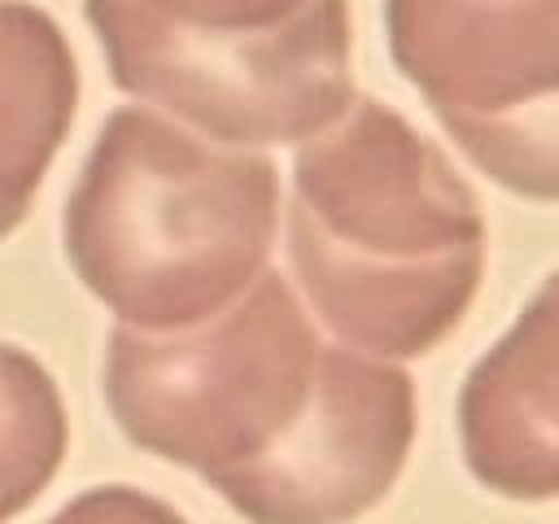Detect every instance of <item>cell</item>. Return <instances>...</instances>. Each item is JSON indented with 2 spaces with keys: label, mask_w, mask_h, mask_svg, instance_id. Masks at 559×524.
Listing matches in <instances>:
<instances>
[{
  "label": "cell",
  "mask_w": 559,
  "mask_h": 524,
  "mask_svg": "<svg viewBox=\"0 0 559 524\" xmlns=\"http://www.w3.org/2000/svg\"><path fill=\"white\" fill-rule=\"evenodd\" d=\"M288 253L314 314L371 358L437 349L485 275V214L467 179L380 100L301 144Z\"/></svg>",
  "instance_id": "obj_1"
},
{
  "label": "cell",
  "mask_w": 559,
  "mask_h": 524,
  "mask_svg": "<svg viewBox=\"0 0 559 524\" xmlns=\"http://www.w3.org/2000/svg\"><path fill=\"white\" fill-rule=\"evenodd\" d=\"M275 223L280 179L266 157L127 105L70 196L66 245L79 279L131 332H183L266 275Z\"/></svg>",
  "instance_id": "obj_2"
},
{
  "label": "cell",
  "mask_w": 559,
  "mask_h": 524,
  "mask_svg": "<svg viewBox=\"0 0 559 524\" xmlns=\"http://www.w3.org/2000/svg\"><path fill=\"white\" fill-rule=\"evenodd\" d=\"M323 345L297 293L262 275L223 314L183 332L109 336L105 397L122 432L214 489L266 458L306 415Z\"/></svg>",
  "instance_id": "obj_3"
},
{
  "label": "cell",
  "mask_w": 559,
  "mask_h": 524,
  "mask_svg": "<svg viewBox=\"0 0 559 524\" xmlns=\"http://www.w3.org/2000/svg\"><path fill=\"white\" fill-rule=\"evenodd\" d=\"M87 22L122 92L227 148L306 144L354 100L349 0H314L266 31H188L122 0H87Z\"/></svg>",
  "instance_id": "obj_4"
},
{
  "label": "cell",
  "mask_w": 559,
  "mask_h": 524,
  "mask_svg": "<svg viewBox=\"0 0 559 524\" xmlns=\"http://www.w3.org/2000/svg\"><path fill=\"white\" fill-rule=\"evenodd\" d=\"M415 437V389L389 358L323 345L314 397L288 437L223 480L249 524H345L397 480Z\"/></svg>",
  "instance_id": "obj_5"
},
{
  "label": "cell",
  "mask_w": 559,
  "mask_h": 524,
  "mask_svg": "<svg viewBox=\"0 0 559 524\" xmlns=\"http://www.w3.org/2000/svg\"><path fill=\"white\" fill-rule=\"evenodd\" d=\"M384 31L441 127L559 96V0H384Z\"/></svg>",
  "instance_id": "obj_6"
},
{
  "label": "cell",
  "mask_w": 559,
  "mask_h": 524,
  "mask_svg": "<svg viewBox=\"0 0 559 524\" xmlns=\"http://www.w3.org/2000/svg\"><path fill=\"white\" fill-rule=\"evenodd\" d=\"M467 472L498 498H559V266L476 358L459 393Z\"/></svg>",
  "instance_id": "obj_7"
},
{
  "label": "cell",
  "mask_w": 559,
  "mask_h": 524,
  "mask_svg": "<svg viewBox=\"0 0 559 524\" xmlns=\"http://www.w3.org/2000/svg\"><path fill=\"white\" fill-rule=\"evenodd\" d=\"M74 96L79 74L61 26L26 0H0V236L61 148Z\"/></svg>",
  "instance_id": "obj_8"
},
{
  "label": "cell",
  "mask_w": 559,
  "mask_h": 524,
  "mask_svg": "<svg viewBox=\"0 0 559 524\" xmlns=\"http://www.w3.org/2000/svg\"><path fill=\"white\" fill-rule=\"evenodd\" d=\"M445 135L498 188L524 201H559V96L476 122H445Z\"/></svg>",
  "instance_id": "obj_9"
},
{
  "label": "cell",
  "mask_w": 559,
  "mask_h": 524,
  "mask_svg": "<svg viewBox=\"0 0 559 524\" xmlns=\"http://www.w3.org/2000/svg\"><path fill=\"white\" fill-rule=\"evenodd\" d=\"M122 4L188 31H266L297 17L314 0H122Z\"/></svg>",
  "instance_id": "obj_10"
},
{
  "label": "cell",
  "mask_w": 559,
  "mask_h": 524,
  "mask_svg": "<svg viewBox=\"0 0 559 524\" xmlns=\"http://www.w3.org/2000/svg\"><path fill=\"white\" fill-rule=\"evenodd\" d=\"M57 524H188L157 498H144L135 489H100L83 498L74 511H66Z\"/></svg>",
  "instance_id": "obj_11"
}]
</instances>
